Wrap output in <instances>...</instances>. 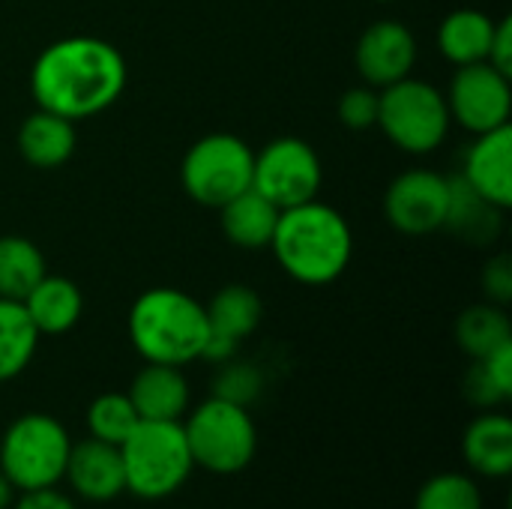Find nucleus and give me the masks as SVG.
Segmentation results:
<instances>
[{
    "mask_svg": "<svg viewBox=\"0 0 512 509\" xmlns=\"http://www.w3.org/2000/svg\"><path fill=\"white\" fill-rule=\"evenodd\" d=\"M483 291L489 297V303L507 306L512 300V258L510 255H498L483 267Z\"/></svg>",
    "mask_w": 512,
    "mask_h": 509,
    "instance_id": "obj_31",
    "label": "nucleus"
},
{
    "mask_svg": "<svg viewBox=\"0 0 512 509\" xmlns=\"http://www.w3.org/2000/svg\"><path fill=\"white\" fill-rule=\"evenodd\" d=\"M450 123L447 96L429 81L408 75L378 93V129L405 153H432L447 138Z\"/></svg>",
    "mask_w": 512,
    "mask_h": 509,
    "instance_id": "obj_7",
    "label": "nucleus"
},
{
    "mask_svg": "<svg viewBox=\"0 0 512 509\" xmlns=\"http://www.w3.org/2000/svg\"><path fill=\"white\" fill-rule=\"evenodd\" d=\"M183 432L192 462L216 477L240 474L258 450V432L249 408L219 396L201 402L183 423Z\"/></svg>",
    "mask_w": 512,
    "mask_h": 509,
    "instance_id": "obj_6",
    "label": "nucleus"
},
{
    "mask_svg": "<svg viewBox=\"0 0 512 509\" xmlns=\"http://www.w3.org/2000/svg\"><path fill=\"white\" fill-rule=\"evenodd\" d=\"M78 144V132L75 123L54 114V111H33L30 117H24L21 129H18V150L24 156L27 165L33 168H60L72 159Z\"/></svg>",
    "mask_w": 512,
    "mask_h": 509,
    "instance_id": "obj_19",
    "label": "nucleus"
},
{
    "mask_svg": "<svg viewBox=\"0 0 512 509\" xmlns=\"http://www.w3.org/2000/svg\"><path fill=\"white\" fill-rule=\"evenodd\" d=\"M498 72L512 78V18L495 21V33H492V45H489V60Z\"/></svg>",
    "mask_w": 512,
    "mask_h": 509,
    "instance_id": "obj_32",
    "label": "nucleus"
},
{
    "mask_svg": "<svg viewBox=\"0 0 512 509\" xmlns=\"http://www.w3.org/2000/svg\"><path fill=\"white\" fill-rule=\"evenodd\" d=\"M480 369H483V375L489 378V384L498 390V396L504 399V402H510L512 399V342L507 345H501V348H495L492 354H486L483 360H474Z\"/></svg>",
    "mask_w": 512,
    "mask_h": 509,
    "instance_id": "obj_30",
    "label": "nucleus"
},
{
    "mask_svg": "<svg viewBox=\"0 0 512 509\" xmlns=\"http://www.w3.org/2000/svg\"><path fill=\"white\" fill-rule=\"evenodd\" d=\"M279 267L300 285L336 282L354 255V234L348 219L318 198L279 210V222L270 240Z\"/></svg>",
    "mask_w": 512,
    "mask_h": 509,
    "instance_id": "obj_2",
    "label": "nucleus"
},
{
    "mask_svg": "<svg viewBox=\"0 0 512 509\" xmlns=\"http://www.w3.org/2000/svg\"><path fill=\"white\" fill-rule=\"evenodd\" d=\"M336 114H339V123L345 129H354V132H366L372 126H378V93L375 87H351L339 96V105H336Z\"/></svg>",
    "mask_w": 512,
    "mask_h": 509,
    "instance_id": "obj_29",
    "label": "nucleus"
},
{
    "mask_svg": "<svg viewBox=\"0 0 512 509\" xmlns=\"http://www.w3.org/2000/svg\"><path fill=\"white\" fill-rule=\"evenodd\" d=\"M447 108H450V120H456L474 135L510 126V75L498 72L492 63L459 66L447 90Z\"/></svg>",
    "mask_w": 512,
    "mask_h": 509,
    "instance_id": "obj_10",
    "label": "nucleus"
},
{
    "mask_svg": "<svg viewBox=\"0 0 512 509\" xmlns=\"http://www.w3.org/2000/svg\"><path fill=\"white\" fill-rule=\"evenodd\" d=\"M447 201L450 177L429 168H408L387 186L384 216L396 231L408 237H426L444 228Z\"/></svg>",
    "mask_w": 512,
    "mask_h": 509,
    "instance_id": "obj_11",
    "label": "nucleus"
},
{
    "mask_svg": "<svg viewBox=\"0 0 512 509\" xmlns=\"http://www.w3.org/2000/svg\"><path fill=\"white\" fill-rule=\"evenodd\" d=\"M72 438L51 414H21L0 438V471L15 492L57 486Z\"/></svg>",
    "mask_w": 512,
    "mask_h": 509,
    "instance_id": "obj_5",
    "label": "nucleus"
},
{
    "mask_svg": "<svg viewBox=\"0 0 512 509\" xmlns=\"http://www.w3.org/2000/svg\"><path fill=\"white\" fill-rule=\"evenodd\" d=\"M138 423H141V417L126 393H102L87 408L90 438H99L114 447H120Z\"/></svg>",
    "mask_w": 512,
    "mask_h": 509,
    "instance_id": "obj_26",
    "label": "nucleus"
},
{
    "mask_svg": "<svg viewBox=\"0 0 512 509\" xmlns=\"http://www.w3.org/2000/svg\"><path fill=\"white\" fill-rule=\"evenodd\" d=\"M126 57L99 36H63L39 51L30 93L39 108L72 123L108 111L126 90Z\"/></svg>",
    "mask_w": 512,
    "mask_h": 509,
    "instance_id": "obj_1",
    "label": "nucleus"
},
{
    "mask_svg": "<svg viewBox=\"0 0 512 509\" xmlns=\"http://www.w3.org/2000/svg\"><path fill=\"white\" fill-rule=\"evenodd\" d=\"M222 213V231L237 249H267L279 222V207L270 204L261 192L252 186L219 207Z\"/></svg>",
    "mask_w": 512,
    "mask_h": 509,
    "instance_id": "obj_21",
    "label": "nucleus"
},
{
    "mask_svg": "<svg viewBox=\"0 0 512 509\" xmlns=\"http://www.w3.org/2000/svg\"><path fill=\"white\" fill-rule=\"evenodd\" d=\"M207 312V345H204V360L213 363H228L234 360L240 342L252 336L261 324L264 303L255 288L249 285H225L213 294V300L204 306Z\"/></svg>",
    "mask_w": 512,
    "mask_h": 509,
    "instance_id": "obj_13",
    "label": "nucleus"
},
{
    "mask_svg": "<svg viewBox=\"0 0 512 509\" xmlns=\"http://www.w3.org/2000/svg\"><path fill=\"white\" fill-rule=\"evenodd\" d=\"M501 213L504 210L486 201L462 174L450 177V201H447V219H444L447 231H453L465 243L483 246L498 237Z\"/></svg>",
    "mask_w": 512,
    "mask_h": 509,
    "instance_id": "obj_20",
    "label": "nucleus"
},
{
    "mask_svg": "<svg viewBox=\"0 0 512 509\" xmlns=\"http://www.w3.org/2000/svg\"><path fill=\"white\" fill-rule=\"evenodd\" d=\"M42 276H45V258L33 240L18 237V234L0 237V297L3 300L21 303Z\"/></svg>",
    "mask_w": 512,
    "mask_h": 509,
    "instance_id": "obj_25",
    "label": "nucleus"
},
{
    "mask_svg": "<svg viewBox=\"0 0 512 509\" xmlns=\"http://www.w3.org/2000/svg\"><path fill=\"white\" fill-rule=\"evenodd\" d=\"M126 492L141 501H165L183 489L195 462L180 420H141L120 444Z\"/></svg>",
    "mask_w": 512,
    "mask_h": 509,
    "instance_id": "obj_4",
    "label": "nucleus"
},
{
    "mask_svg": "<svg viewBox=\"0 0 512 509\" xmlns=\"http://www.w3.org/2000/svg\"><path fill=\"white\" fill-rule=\"evenodd\" d=\"M207 336L204 306L180 288H150L129 309V339L147 363L183 369L204 354Z\"/></svg>",
    "mask_w": 512,
    "mask_h": 509,
    "instance_id": "obj_3",
    "label": "nucleus"
},
{
    "mask_svg": "<svg viewBox=\"0 0 512 509\" xmlns=\"http://www.w3.org/2000/svg\"><path fill=\"white\" fill-rule=\"evenodd\" d=\"M39 333L18 300L0 297V384L18 378L39 348Z\"/></svg>",
    "mask_w": 512,
    "mask_h": 509,
    "instance_id": "obj_24",
    "label": "nucleus"
},
{
    "mask_svg": "<svg viewBox=\"0 0 512 509\" xmlns=\"http://www.w3.org/2000/svg\"><path fill=\"white\" fill-rule=\"evenodd\" d=\"M495 33V18L480 9H456L438 27V48L456 66L486 63Z\"/></svg>",
    "mask_w": 512,
    "mask_h": 509,
    "instance_id": "obj_22",
    "label": "nucleus"
},
{
    "mask_svg": "<svg viewBox=\"0 0 512 509\" xmlns=\"http://www.w3.org/2000/svg\"><path fill=\"white\" fill-rule=\"evenodd\" d=\"M507 342H512L510 315L498 303H477L456 318V345L471 360H483Z\"/></svg>",
    "mask_w": 512,
    "mask_h": 509,
    "instance_id": "obj_23",
    "label": "nucleus"
},
{
    "mask_svg": "<svg viewBox=\"0 0 512 509\" xmlns=\"http://www.w3.org/2000/svg\"><path fill=\"white\" fill-rule=\"evenodd\" d=\"M9 509H78L69 495H63L57 486H45V489H30L21 492Z\"/></svg>",
    "mask_w": 512,
    "mask_h": 509,
    "instance_id": "obj_33",
    "label": "nucleus"
},
{
    "mask_svg": "<svg viewBox=\"0 0 512 509\" xmlns=\"http://www.w3.org/2000/svg\"><path fill=\"white\" fill-rule=\"evenodd\" d=\"M261 390H264V378H261V372L255 366H249V363H231L228 360V366L216 378L213 396L249 408L261 396Z\"/></svg>",
    "mask_w": 512,
    "mask_h": 509,
    "instance_id": "obj_28",
    "label": "nucleus"
},
{
    "mask_svg": "<svg viewBox=\"0 0 512 509\" xmlns=\"http://www.w3.org/2000/svg\"><path fill=\"white\" fill-rule=\"evenodd\" d=\"M27 318L33 321L39 336H63L69 333L84 312L81 288L66 276H42L33 291L21 300Z\"/></svg>",
    "mask_w": 512,
    "mask_h": 509,
    "instance_id": "obj_18",
    "label": "nucleus"
},
{
    "mask_svg": "<svg viewBox=\"0 0 512 509\" xmlns=\"http://www.w3.org/2000/svg\"><path fill=\"white\" fill-rule=\"evenodd\" d=\"M462 177L495 207H512V129L501 126L477 135L465 156Z\"/></svg>",
    "mask_w": 512,
    "mask_h": 509,
    "instance_id": "obj_15",
    "label": "nucleus"
},
{
    "mask_svg": "<svg viewBox=\"0 0 512 509\" xmlns=\"http://www.w3.org/2000/svg\"><path fill=\"white\" fill-rule=\"evenodd\" d=\"M414 509H483V495L465 474H438L423 483Z\"/></svg>",
    "mask_w": 512,
    "mask_h": 509,
    "instance_id": "obj_27",
    "label": "nucleus"
},
{
    "mask_svg": "<svg viewBox=\"0 0 512 509\" xmlns=\"http://www.w3.org/2000/svg\"><path fill=\"white\" fill-rule=\"evenodd\" d=\"M138 411L141 420H180L189 408V381L180 372V366H165V363H147L129 393H126Z\"/></svg>",
    "mask_w": 512,
    "mask_h": 509,
    "instance_id": "obj_16",
    "label": "nucleus"
},
{
    "mask_svg": "<svg viewBox=\"0 0 512 509\" xmlns=\"http://www.w3.org/2000/svg\"><path fill=\"white\" fill-rule=\"evenodd\" d=\"M63 480L81 501H90V504H108L120 498L126 492L120 447L105 444L99 438L72 444Z\"/></svg>",
    "mask_w": 512,
    "mask_h": 509,
    "instance_id": "obj_14",
    "label": "nucleus"
},
{
    "mask_svg": "<svg viewBox=\"0 0 512 509\" xmlns=\"http://www.w3.org/2000/svg\"><path fill=\"white\" fill-rule=\"evenodd\" d=\"M255 153L231 132H213L198 138L180 168V183L195 204L219 210L252 186Z\"/></svg>",
    "mask_w": 512,
    "mask_h": 509,
    "instance_id": "obj_8",
    "label": "nucleus"
},
{
    "mask_svg": "<svg viewBox=\"0 0 512 509\" xmlns=\"http://www.w3.org/2000/svg\"><path fill=\"white\" fill-rule=\"evenodd\" d=\"M462 456L471 471L489 480L512 474V420L507 414L486 411L462 435Z\"/></svg>",
    "mask_w": 512,
    "mask_h": 509,
    "instance_id": "obj_17",
    "label": "nucleus"
},
{
    "mask_svg": "<svg viewBox=\"0 0 512 509\" xmlns=\"http://www.w3.org/2000/svg\"><path fill=\"white\" fill-rule=\"evenodd\" d=\"M12 501H15V489H12V483L3 477V471H0V509H9L12 507Z\"/></svg>",
    "mask_w": 512,
    "mask_h": 509,
    "instance_id": "obj_34",
    "label": "nucleus"
},
{
    "mask_svg": "<svg viewBox=\"0 0 512 509\" xmlns=\"http://www.w3.org/2000/svg\"><path fill=\"white\" fill-rule=\"evenodd\" d=\"M324 183L321 159L312 144L303 138H276L255 153V168H252V189L261 192L270 204L279 210L306 204L318 198Z\"/></svg>",
    "mask_w": 512,
    "mask_h": 509,
    "instance_id": "obj_9",
    "label": "nucleus"
},
{
    "mask_svg": "<svg viewBox=\"0 0 512 509\" xmlns=\"http://www.w3.org/2000/svg\"><path fill=\"white\" fill-rule=\"evenodd\" d=\"M354 63L369 87H390L414 72L417 39L402 21H375L360 33Z\"/></svg>",
    "mask_w": 512,
    "mask_h": 509,
    "instance_id": "obj_12",
    "label": "nucleus"
}]
</instances>
